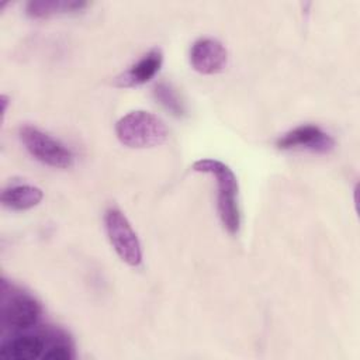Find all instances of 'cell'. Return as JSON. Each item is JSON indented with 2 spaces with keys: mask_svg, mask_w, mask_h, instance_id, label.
<instances>
[{
  "mask_svg": "<svg viewBox=\"0 0 360 360\" xmlns=\"http://www.w3.org/2000/svg\"><path fill=\"white\" fill-rule=\"evenodd\" d=\"M104 226L118 257L128 266L138 267L142 263L141 242L124 212L114 207L108 208L104 214Z\"/></svg>",
  "mask_w": 360,
  "mask_h": 360,
  "instance_id": "cell-5",
  "label": "cell"
},
{
  "mask_svg": "<svg viewBox=\"0 0 360 360\" xmlns=\"http://www.w3.org/2000/svg\"><path fill=\"white\" fill-rule=\"evenodd\" d=\"M193 170L211 174L217 183V211L222 226L231 233H238L240 228L239 186L232 169L217 159H200L193 163Z\"/></svg>",
  "mask_w": 360,
  "mask_h": 360,
  "instance_id": "cell-1",
  "label": "cell"
},
{
  "mask_svg": "<svg viewBox=\"0 0 360 360\" xmlns=\"http://www.w3.org/2000/svg\"><path fill=\"white\" fill-rule=\"evenodd\" d=\"M42 307L30 292L1 281L0 318L1 325L11 330H27L35 326L41 318Z\"/></svg>",
  "mask_w": 360,
  "mask_h": 360,
  "instance_id": "cell-3",
  "label": "cell"
},
{
  "mask_svg": "<svg viewBox=\"0 0 360 360\" xmlns=\"http://www.w3.org/2000/svg\"><path fill=\"white\" fill-rule=\"evenodd\" d=\"M276 145L283 150L305 149L316 153H329L335 148V139L318 125L302 124L281 135Z\"/></svg>",
  "mask_w": 360,
  "mask_h": 360,
  "instance_id": "cell-6",
  "label": "cell"
},
{
  "mask_svg": "<svg viewBox=\"0 0 360 360\" xmlns=\"http://www.w3.org/2000/svg\"><path fill=\"white\" fill-rule=\"evenodd\" d=\"M163 62L162 51L155 48L143 55L136 63H134L127 72L115 79L118 87H135L149 82L159 72Z\"/></svg>",
  "mask_w": 360,
  "mask_h": 360,
  "instance_id": "cell-9",
  "label": "cell"
},
{
  "mask_svg": "<svg viewBox=\"0 0 360 360\" xmlns=\"http://www.w3.org/2000/svg\"><path fill=\"white\" fill-rule=\"evenodd\" d=\"M115 135L122 145L143 149L162 145L167 139L169 131L158 115L145 110H135L117 121Z\"/></svg>",
  "mask_w": 360,
  "mask_h": 360,
  "instance_id": "cell-2",
  "label": "cell"
},
{
  "mask_svg": "<svg viewBox=\"0 0 360 360\" xmlns=\"http://www.w3.org/2000/svg\"><path fill=\"white\" fill-rule=\"evenodd\" d=\"M44 198L39 187L31 184H14L3 190L1 202L4 207L14 211H25L34 208Z\"/></svg>",
  "mask_w": 360,
  "mask_h": 360,
  "instance_id": "cell-10",
  "label": "cell"
},
{
  "mask_svg": "<svg viewBox=\"0 0 360 360\" xmlns=\"http://www.w3.org/2000/svg\"><path fill=\"white\" fill-rule=\"evenodd\" d=\"M155 100L173 117L183 118L187 114L186 104L179 91L167 82H159L153 87Z\"/></svg>",
  "mask_w": 360,
  "mask_h": 360,
  "instance_id": "cell-12",
  "label": "cell"
},
{
  "mask_svg": "<svg viewBox=\"0 0 360 360\" xmlns=\"http://www.w3.org/2000/svg\"><path fill=\"white\" fill-rule=\"evenodd\" d=\"M45 333H22L6 340L0 346V356L7 360H34L44 356Z\"/></svg>",
  "mask_w": 360,
  "mask_h": 360,
  "instance_id": "cell-8",
  "label": "cell"
},
{
  "mask_svg": "<svg viewBox=\"0 0 360 360\" xmlns=\"http://www.w3.org/2000/svg\"><path fill=\"white\" fill-rule=\"evenodd\" d=\"M46 335V349L44 352V360H70L73 359V346L66 333L62 330H48Z\"/></svg>",
  "mask_w": 360,
  "mask_h": 360,
  "instance_id": "cell-13",
  "label": "cell"
},
{
  "mask_svg": "<svg viewBox=\"0 0 360 360\" xmlns=\"http://www.w3.org/2000/svg\"><path fill=\"white\" fill-rule=\"evenodd\" d=\"M87 6L86 1L77 0H31L25 6L28 17L39 20L58 14H70L82 11Z\"/></svg>",
  "mask_w": 360,
  "mask_h": 360,
  "instance_id": "cell-11",
  "label": "cell"
},
{
  "mask_svg": "<svg viewBox=\"0 0 360 360\" xmlns=\"http://www.w3.org/2000/svg\"><path fill=\"white\" fill-rule=\"evenodd\" d=\"M18 135L27 152L41 163L56 169H68L73 165L70 149L39 128L24 125L20 128Z\"/></svg>",
  "mask_w": 360,
  "mask_h": 360,
  "instance_id": "cell-4",
  "label": "cell"
},
{
  "mask_svg": "<svg viewBox=\"0 0 360 360\" xmlns=\"http://www.w3.org/2000/svg\"><path fill=\"white\" fill-rule=\"evenodd\" d=\"M228 63L226 48L214 38H200L190 49V65L201 75H215Z\"/></svg>",
  "mask_w": 360,
  "mask_h": 360,
  "instance_id": "cell-7",
  "label": "cell"
}]
</instances>
